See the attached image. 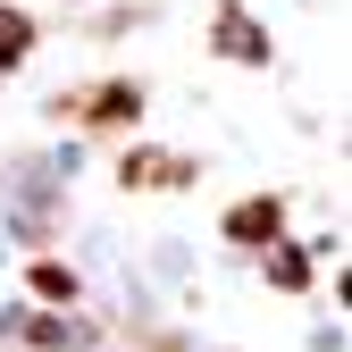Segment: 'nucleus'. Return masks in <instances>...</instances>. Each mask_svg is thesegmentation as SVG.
Returning a JSON list of instances; mask_svg holds the SVG:
<instances>
[{
    "label": "nucleus",
    "instance_id": "6",
    "mask_svg": "<svg viewBox=\"0 0 352 352\" xmlns=\"http://www.w3.org/2000/svg\"><path fill=\"white\" fill-rule=\"evenodd\" d=\"M34 285L51 294V302H59V294H76V277H67V269H51V260H42V269H34Z\"/></svg>",
    "mask_w": 352,
    "mask_h": 352
},
{
    "label": "nucleus",
    "instance_id": "2",
    "mask_svg": "<svg viewBox=\"0 0 352 352\" xmlns=\"http://www.w3.org/2000/svg\"><path fill=\"white\" fill-rule=\"evenodd\" d=\"M118 176H126V185H143V193H176V185H193L201 168H193L185 151H126Z\"/></svg>",
    "mask_w": 352,
    "mask_h": 352
},
{
    "label": "nucleus",
    "instance_id": "1",
    "mask_svg": "<svg viewBox=\"0 0 352 352\" xmlns=\"http://www.w3.org/2000/svg\"><path fill=\"white\" fill-rule=\"evenodd\" d=\"M59 118H76V126H135L143 118V84L109 76V84H84V93H59Z\"/></svg>",
    "mask_w": 352,
    "mask_h": 352
},
{
    "label": "nucleus",
    "instance_id": "3",
    "mask_svg": "<svg viewBox=\"0 0 352 352\" xmlns=\"http://www.w3.org/2000/svg\"><path fill=\"white\" fill-rule=\"evenodd\" d=\"M277 227H285V201H277V193L227 210V235H235V243H277Z\"/></svg>",
    "mask_w": 352,
    "mask_h": 352
},
{
    "label": "nucleus",
    "instance_id": "4",
    "mask_svg": "<svg viewBox=\"0 0 352 352\" xmlns=\"http://www.w3.org/2000/svg\"><path fill=\"white\" fill-rule=\"evenodd\" d=\"M218 51H227V59H243V67H260V59H269V42H260V25L235 9V0H227V9H218Z\"/></svg>",
    "mask_w": 352,
    "mask_h": 352
},
{
    "label": "nucleus",
    "instance_id": "5",
    "mask_svg": "<svg viewBox=\"0 0 352 352\" xmlns=\"http://www.w3.org/2000/svg\"><path fill=\"white\" fill-rule=\"evenodd\" d=\"M34 51V25H25V9H0V67H17Z\"/></svg>",
    "mask_w": 352,
    "mask_h": 352
}]
</instances>
